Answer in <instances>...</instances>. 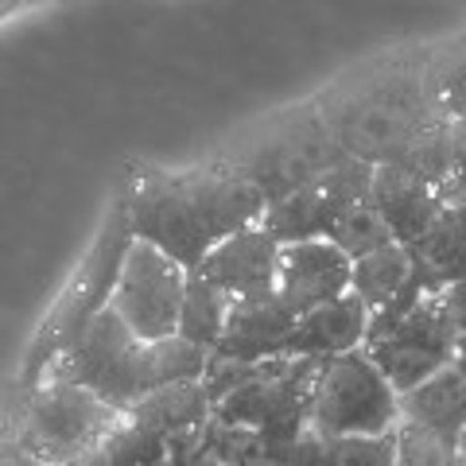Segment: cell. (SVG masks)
I'll list each match as a JSON object with an SVG mask.
<instances>
[{
  "label": "cell",
  "instance_id": "83f0119b",
  "mask_svg": "<svg viewBox=\"0 0 466 466\" xmlns=\"http://www.w3.org/2000/svg\"><path fill=\"white\" fill-rule=\"evenodd\" d=\"M455 361H459V366H462V370H466V358H455Z\"/></svg>",
  "mask_w": 466,
  "mask_h": 466
},
{
  "label": "cell",
  "instance_id": "ffe728a7",
  "mask_svg": "<svg viewBox=\"0 0 466 466\" xmlns=\"http://www.w3.org/2000/svg\"><path fill=\"white\" fill-rule=\"evenodd\" d=\"M330 241L339 245L350 260H358V257H366L373 249H381V245H389L392 233L385 226V218L377 214L370 202H358V207H350L339 222H334Z\"/></svg>",
  "mask_w": 466,
  "mask_h": 466
},
{
  "label": "cell",
  "instance_id": "4fadbf2b",
  "mask_svg": "<svg viewBox=\"0 0 466 466\" xmlns=\"http://www.w3.org/2000/svg\"><path fill=\"white\" fill-rule=\"evenodd\" d=\"M366 330H370V308L354 291H346V296L296 319V330H291V339H288V358L350 354V350L366 346Z\"/></svg>",
  "mask_w": 466,
  "mask_h": 466
},
{
  "label": "cell",
  "instance_id": "9a60e30c",
  "mask_svg": "<svg viewBox=\"0 0 466 466\" xmlns=\"http://www.w3.org/2000/svg\"><path fill=\"white\" fill-rule=\"evenodd\" d=\"M408 253H412V272L428 284V291H440L451 280H462L466 276V202H443L431 229Z\"/></svg>",
  "mask_w": 466,
  "mask_h": 466
},
{
  "label": "cell",
  "instance_id": "30bf717a",
  "mask_svg": "<svg viewBox=\"0 0 466 466\" xmlns=\"http://www.w3.org/2000/svg\"><path fill=\"white\" fill-rule=\"evenodd\" d=\"M296 311L276 296L229 299L226 330L214 346V361H233V366H260L268 358H288V339L296 330Z\"/></svg>",
  "mask_w": 466,
  "mask_h": 466
},
{
  "label": "cell",
  "instance_id": "7a4b0ae2",
  "mask_svg": "<svg viewBox=\"0 0 466 466\" xmlns=\"http://www.w3.org/2000/svg\"><path fill=\"white\" fill-rule=\"evenodd\" d=\"M327 358H268L260 366L214 361L202 377L214 420L253 428L272 443H291L311 431V397Z\"/></svg>",
  "mask_w": 466,
  "mask_h": 466
},
{
  "label": "cell",
  "instance_id": "3957f363",
  "mask_svg": "<svg viewBox=\"0 0 466 466\" xmlns=\"http://www.w3.org/2000/svg\"><path fill=\"white\" fill-rule=\"evenodd\" d=\"M128 245H133V226H128V202L121 191L113 198L90 253L82 257L78 272L70 276L63 296L55 299V308L39 323L32 346H27L24 366H20V377H16V392L35 389L43 377L51 373L55 361L82 339V330L109 308V296H113V284H116V272H121Z\"/></svg>",
  "mask_w": 466,
  "mask_h": 466
},
{
  "label": "cell",
  "instance_id": "8fae6325",
  "mask_svg": "<svg viewBox=\"0 0 466 466\" xmlns=\"http://www.w3.org/2000/svg\"><path fill=\"white\" fill-rule=\"evenodd\" d=\"M276 268H280V241L257 222L214 245L195 272L229 299H253L276 291Z\"/></svg>",
  "mask_w": 466,
  "mask_h": 466
},
{
  "label": "cell",
  "instance_id": "cb8c5ba5",
  "mask_svg": "<svg viewBox=\"0 0 466 466\" xmlns=\"http://www.w3.org/2000/svg\"><path fill=\"white\" fill-rule=\"evenodd\" d=\"M0 466H51V462L35 459L32 451H24L20 443H12V440H5V435H0Z\"/></svg>",
  "mask_w": 466,
  "mask_h": 466
},
{
  "label": "cell",
  "instance_id": "52a82bcc",
  "mask_svg": "<svg viewBox=\"0 0 466 466\" xmlns=\"http://www.w3.org/2000/svg\"><path fill=\"white\" fill-rule=\"evenodd\" d=\"M140 350L144 342L125 327V319L106 308L82 339L51 366L43 381H66L97 392L116 412H128L137 400H144V373H140Z\"/></svg>",
  "mask_w": 466,
  "mask_h": 466
},
{
  "label": "cell",
  "instance_id": "5b68a950",
  "mask_svg": "<svg viewBox=\"0 0 466 466\" xmlns=\"http://www.w3.org/2000/svg\"><path fill=\"white\" fill-rule=\"evenodd\" d=\"M400 424V392L366 350L327 358L311 397V431L323 440L385 435Z\"/></svg>",
  "mask_w": 466,
  "mask_h": 466
},
{
  "label": "cell",
  "instance_id": "f1b7e54d",
  "mask_svg": "<svg viewBox=\"0 0 466 466\" xmlns=\"http://www.w3.org/2000/svg\"><path fill=\"white\" fill-rule=\"evenodd\" d=\"M27 5H39V0H27Z\"/></svg>",
  "mask_w": 466,
  "mask_h": 466
},
{
  "label": "cell",
  "instance_id": "5bb4252c",
  "mask_svg": "<svg viewBox=\"0 0 466 466\" xmlns=\"http://www.w3.org/2000/svg\"><path fill=\"white\" fill-rule=\"evenodd\" d=\"M400 420L424 428L443 447L459 451V440L466 431V370L459 361H451L428 381L400 392Z\"/></svg>",
  "mask_w": 466,
  "mask_h": 466
},
{
  "label": "cell",
  "instance_id": "277c9868",
  "mask_svg": "<svg viewBox=\"0 0 466 466\" xmlns=\"http://www.w3.org/2000/svg\"><path fill=\"white\" fill-rule=\"evenodd\" d=\"M121 416L125 412L82 385L39 381L35 389L16 392L0 435L51 466H82L121 424Z\"/></svg>",
  "mask_w": 466,
  "mask_h": 466
},
{
  "label": "cell",
  "instance_id": "9c48e42d",
  "mask_svg": "<svg viewBox=\"0 0 466 466\" xmlns=\"http://www.w3.org/2000/svg\"><path fill=\"white\" fill-rule=\"evenodd\" d=\"M350 260L330 238H308L280 245V268H276V296L296 315H308L323 303L350 291Z\"/></svg>",
  "mask_w": 466,
  "mask_h": 466
},
{
  "label": "cell",
  "instance_id": "603a6c76",
  "mask_svg": "<svg viewBox=\"0 0 466 466\" xmlns=\"http://www.w3.org/2000/svg\"><path fill=\"white\" fill-rule=\"evenodd\" d=\"M440 303H443V315H447L451 330H455V339L466 342V276L440 288Z\"/></svg>",
  "mask_w": 466,
  "mask_h": 466
},
{
  "label": "cell",
  "instance_id": "484cf974",
  "mask_svg": "<svg viewBox=\"0 0 466 466\" xmlns=\"http://www.w3.org/2000/svg\"><path fill=\"white\" fill-rule=\"evenodd\" d=\"M202 466H226V462H222V459H214V455H210V459H207V462H202Z\"/></svg>",
  "mask_w": 466,
  "mask_h": 466
},
{
  "label": "cell",
  "instance_id": "d6986e66",
  "mask_svg": "<svg viewBox=\"0 0 466 466\" xmlns=\"http://www.w3.org/2000/svg\"><path fill=\"white\" fill-rule=\"evenodd\" d=\"M311 466H397V428L385 435H342L315 440Z\"/></svg>",
  "mask_w": 466,
  "mask_h": 466
},
{
  "label": "cell",
  "instance_id": "d4e9b609",
  "mask_svg": "<svg viewBox=\"0 0 466 466\" xmlns=\"http://www.w3.org/2000/svg\"><path fill=\"white\" fill-rule=\"evenodd\" d=\"M27 5V0H0V20H8V16H16V12Z\"/></svg>",
  "mask_w": 466,
  "mask_h": 466
},
{
  "label": "cell",
  "instance_id": "ac0fdd59",
  "mask_svg": "<svg viewBox=\"0 0 466 466\" xmlns=\"http://www.w3.org/2000/svg\"><path fill=\"white\" fill-rule=\"evenodd\" d=\"M226 315H229L226 291H218L210 280H202L198 272H187V291H183L179 327H175V334L198 350H207V354H214V346L226 330Z\"/></svg>",
  "mask_w": 466,
  "mask_h": 466
},
{
  "label": "cell",
  "instance_id": "7c38bea8",
  "mask_svg": "<svg viewBox=\"0 0 466 466\" xmlns=\"http://www.w3.org/2000/svg\"><path fill=\"white\" fill-rule=\"evenodd\" d=\"M370 207L385 218L392 241L412 249V245L431 229V222L443 210V198L435 195V187L424 183L400 164H381L373 171L370 187Z\"/></svg>",
  "mask_w": 466,
  "mask_h": 466
},
{
  "label": "cell",
  "instance_id": "8992f818",
  "mask_svg": "<svg viewBox=\"0 0 466 466\" xmlns=\"http://www.w3.org/2000/svg\"><path fill=\"white\" fill-rule=\"evenodd\" d=\"M361 350L377 361L392 389L408 392L459 358V339L443 315L440 291H431L404 311H373Z\"/></svg>",
  "mask_w": 466,
  "mask_h": 466
},
{
  "label": "cell",
  "instance_id": "6da1fadb",
  "mask_svg": "<svg viewBox=\"0 0 466 466\" xmlns=\"http://www.w3.org/2000/svg\"><path fill=\"white\" fill-rule=\"evenodd\" d=\"M125 202L133 238L156 245L187 272H195L214 245L257 226L268 210L265 191L245 171L140 175L125 191Z\"/></svg>",
  "mask_w": 466,
  "mask_h": 466
},
{
  "label": "cell",
  "instance_id": "ba28073f",
  "mask_svg": "<svg viewBox=\"0 0 466 466\" xmlns=\"http://www.w3.org/2000/svg\"><path fill=\"white\" fill-rule=\"evenodd\" d=\"M183 291H187V268L175 265L156 245L133 238L121 260V272H116L109 308L125 319V327L140 342H159L171 339L175 327H179Z\"/></svg>",
  "mask_w": 466,
  "mask_h": 466
},
{
  "label": "cell",
  "instance_id": "e0dca14e",
  "mask_svg": "<svg viewBox=\"0 0 466 466\" xmlns=\"http://www.w3.org/2000/svg\"><path fill=\"white\" fill-rule=\"evenodd\" d=\"M408 276H412V253H408L404 245L389 241L381 249L354 260V268H350V291H354L370 311H381L385 303H392L404 291Z\"/></svg>",
  "mask_w": 466,
  "mask_h": 466
},
{
  "label": "cell",
  "instance_id": "44dd1931",
  "mask_svg": "<svg viewBox=\"0 0 466 466\" xmlns=\"http://www.w3.org/2000/svg\"><path fill=\"white\" fill-rule=\"evenodd\" d=\"M451 455H455V451L443 447L424 428L408 424V420L397 424V466H447Z\"/></svg>",
  "mask_w": 466,
  "mask_h": 466
},
{
  "label": "cell",
  "instance_id": "2e32d148",
  "mask_svg": "<svg viewBox=\"0 0 466 466\" xmlns=\"http://www.w3.org/2000/svg\"><path fill=\"white\" fill-rule=\"evenodd\" d=\"M210 412H214V404L207 397V385L183 381V385H164V389L148 392V397L137 400L125 416L133 420V424L148 428L152 435H159V440H171V435H179L187 428L207 424Z\"/></svg>",
  "mask_w": 466,
  "mask_h": 466
},
{
  "label": "cell",
  "instance_id": "7402d4cb",
  "mask_svg": "<svg viewBox=\"0 0 466 466\" xmlns=\"http://www.w3.org/2000/svg\"><path fill=\"white\" fill-rule=\"evenodd\" d=\"M435 109L447 121H466V51L451 58L435 78Z\"/></svg>",
  "mask_w": 466,
  "mask_h": 466
},
{
  "label": "cell",
  "instance_id": "4316f807",
  "mask_svg": "<svg viewBox=\"0 0 466 466\" xmlns=\"http://www.w3.org/2000/svg\"><path fill=\"white\" fill-rule=\"evenodd\" d=\"M459 451H466V431H462V440H459Z\"/></svg>",
  "mask_w": 466,
  "mask_h": 466
}]
</instances>
